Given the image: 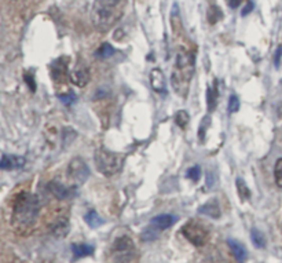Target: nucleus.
I'll list each match as a JSON object with an SVG mask.
<instances>
[{
	"label": "nucleus",
	"mask_w": 282,
	"mask_h": 263,
	"mask_svg": "<svg viewBox=\"0 0 282 263\" xmlns=\"http://www.w3.org/2000/svg\"><path fill=\"white\" fill-rule=\"evenodd\" d=\"M72 253L75 259L86 258L94 253V247L90 244H72Z\"/></svg>",
	"instance_id": "15"
},
{
	"label": "nucleus",
	"mask_w": 282,
	"mask_h": 263,
	"mask_svg": "<svg viewBox=\"0 0 282 263\" xmlns=\"http://www.w3.org/2000/svg\"><path fill=\"white\" fill-rule=\"evenodd\" d=\"M68 62L69 58L65 57H61L58 60L54 61L52 66H51V71H52V79L55 81H64L65 80L66 73H68Z\"/></svg>",
	"instance_id": "11"
},
{
	"label": "nucleus",
	"mask_w": 282,
	"mask_h": 263,
	"mask_svg": "<svg viewBox=\"0 0 282 263\" xmlns=\"http://www.w3.org/2000/svg\"><path fill=\"white\" fill-rule=\"evenodd\" d=\"M150 86L156 92H165L166 90L165 76H164V73H162L161 69L154 68V69L150 72Z\"/></svg>",
	"instance_id": "12"
},
{
	"label": "nucleus",
	"mask_w": 282,
	"mask_h": 263,
	"mask_svg": "<svg viewBox=\"0 0 282 263\" xmlns=\"http://www.w3.org/2000/svg\"><path fill=\"white\" fill-rule=\"evenodd\" d=\"M279 226H281V233H282V221H281V225H279Z\"/></svg>",
	"instance_id": "36"
},
{
	"label": "nucleus",
	"mask_w": 282,
	"mask_h": 263,
	"mask_svg": "<svg viewBox=\"0 0 282 263\" xmlns=\"http://www.w3.org/2000/svg\"><path fill=\"white\" fill-rule=\"evenodd\" d=\"M25 157L15 156V154H5L0 159V170H6V171L20 170L25 166Z\"/></svg>",
	"instance_id": "9"
},
{
	"label": "nucleus",
	"mask_w": 282,
	"mask_h": 263,
	"mask_svg": "<svg viewBox=\"0 0 282 263\" xmlns=\"http://www.w3.org/2000/svg\"><path fill=\"white\" fill-rule=\"evenodd\" d=\"M86 222H87V225L90 226V228H92V229H96V228H101L102 225L105 223V221L102 219L99 215H98V213L96 211H94V209H91L90 213H87V215H86Z\"/></svg>",
	"instance_id": "18"
},
{
	"label": "nucleus",
	"mask_w": 282,
	"mask_h": 263,
	"mask_svg": "<svg viewBox=\"0 0 282 263\" xmlns=\"http://www.w3.org/2000/svg\"><path fill=\"white\" fill-rule=\"evenodd\" d=\"M278 115H279V117H282V107L278 109Z\"/></svg>",
	"instance_id": "35"
},
{
	"label": "nucleus",
	"mask_w": 282,
	"mask_h": 263,
	"mask_svg": "<svg viewBox=\"0 0 282 263\" xmlns=\"http://www.w3.org/2000/svg\"><path fill=\"white\" fill-rule=\"evenodd\" d=\"M115 54V48L111 44L109 43H103L98 50L95 51V57L96 58H101V60H106V58H109Z\"/></svg>",
	"instance_id": "20"
},
{
	"label": "nucleus",
	"mask_w": 282,
	"mask_h": 263,
	"mask_svg": "<svg viewBox=\"0 0 282 263\" xmlns=\"http://www.w3.org/2000/svg\"><path fill=\"white\" fill-rule=\"evenodd\" d=\"M99 2L107 6V7H111V9H116L119 3H120V0H99Z\"/></svg>",
	"instance_id": "30"
},
{
	"label": "nucleus",
	"mask_w": 282,
	"mask_h": 263,
	"mask_svg": "<svg viewBox=\"0 0 282 263\" xmlns=\"http://www.w3.org/2000/svg\"><path fill=\"white\" fill-rule=\"evenodd\" d=\"M182 234L196 247H202L205 245L207 241L209 240V232L208 229L201 225V223L196 222V221H189V222L182 228Z\"/></svg>",
	"instance_id": "6"
},
{
	"label": "nucleus",
	"mask_w": 282,
	"mask_h": 263,
	"mask_svg": "<svg viewBox=\"0 0 282 263\" xmlns=\"http://www.w3.org/2000/svg\"><path fill=\"white\" fill-rule=\"evenodd\" d=\"M194 75V56L186 50H179L177 56V64L172 72V87L179 95L187 94L190 81Z\"/></svg>",
	"instance_id": "2"
},
{
	"label": "nucleus",
	"mask_w": 282,
	"mask_h": 263,
	"mask_svg": "<svg viewBox=\"0 0 282 263\" xmlns=\"http://www.w3.org/2000/svg\"><path fill=\"white\" fill-rule=\"evenodd\" d=\"M40 214V201L32 193H21L17 196L13 209V225L24 230L33 226Z\"/></svg>",
	"instance_id": "1"
},
{
	"label": "nucleus",
	"mask_w": 282,
	"mask_h": 263,
	"mask_svg": "<svg viewBox=\"0 0 282 263\" xmlns=\"http://www.w3.org/2000/svg\"><path fill=\"white\" fill-rule=\"evenodd\" d=\"M95 167L105 177H113L121 171L124 166V156L120 153H115L107 150L105 147H101L95 152L94 156Z\"/></svg>",
	"instance_id": "3"
},
{
	"label": "nucleus",
	"mask_w": 282,
	"mask_h": 263,
	"mask_svg": "<svg viewBox=\"0 0 282 263\" xmlns=\"http://www.w3.org/2000/svg\"><path fill=\"white\" fill-rule=\"evenodd\" d=\"M69 80L73 86L76 87H86L90 81V72L84 65H77L75 66V69L71 72L69 75Z\"/></svg>",
	"instance_id": "8"
},
{
	"label": "nucleus",
	"mask_w": 282,
	"mask_h": 263,
	"mask_svg": "<svg viewBox=\"0 0 282 263\" xmlns=\"http://www.w3.org/2000/svg\"><path fill=\"white\" fill-rule=\"evenodd\" d=\"M68 177L76 186L87 182V179L90 177V168L81 157L72 159L68 166Z\"/></svg>",
	"instance_id": "7"
},
{
	"label": "nucleus",
	"mask_w": 282,
	"mask_h": 263,
	"mask_svg": "<svg viewBox=\"0 0 282 263\" xmlns=\"http://www.w3.org/2000/svg\"><path fill=\"white\" fill-rule=\"evenodd\" d=\"M200 214H204V215H208L211 218H219L220 217V207L217 201L213 198L211 201L205 202L202 207H200Z\"/></svg>",
	"instance_id": "17"
},
{
	"label": "nucleus",
	"mask_w": 282,
	"mask_h": 263,
	"mask_svg": "<svg viewBox=\"0 0 282 263\" xmlns=\"http://www.w3.org/2000/svg\"><path fill=\"white\" fill-rule=\"evenodd\" d=\"M252 9H253L252 2H249V3H248L247 7H245V9L242 10V16H247V14H249V13H251V10H252Z\"/></svg>",
	"instance_id": "33"
},
{
	"label": "nucleus",
	"mask_w": 282,
	"mask_h": 263,
	"mask_svg": "<svg viewBox=\"0 0 282 263\" xmlns=\"http://www.w3.org/2000/svg\"><path fill=\"white\" fill-rule=\"evenodd\" d=\"M229 247L232 249L233 255H234V258L237 260L238 263H245L248 259V252H247V248L244 247L241 243H238L237 240H233L230 238L229 241Z\"/></svg>",
	"instance_id": "14"
},
{
	"label": "nucleus",
	"mask_w": 282,
	"mask_h": 263,
	"mask_svg": "<svg viewBox=\"0 0 282 263\" xmlns=\"http://www.w3.org/2000/svg\"><path fill=\"white\" fill-rule=\"evenodd\" d=\"M251 238H252V243L255 244V247L257 248H264L266 247V238L263 236V233L257 229H252L251 230Z\"/></svg>",
	"instance_id": "22"
},
{
	"label": "nucleus",
	"mask_w": 282,
	"mask_h": 263,
	"mask_svg": "<svg viewBox=\"0 0 282 263\" xmlns=\"http://www.w3.org/2000/svg\"><path fill=\"white\" fill-rule=\"evenodd\" d=\"M222 10L217 7V6H211L209 7V10H208V14H207V18H208V22L209 24H216L219 22V20H222Z\"/></svg>",
	"instance_id": "21"
},
{
	"label": "nucleus",
	"mask_w": 282,
	"mask_h": 263,
	"mask_svg": "<svg viewBox=\"0 0 282 263\" xmlns=\"http://www.w3.org/2000/svg\"><path fill=\"white\" fill-rule=\"evenodd\" d=\"M274 178H275V183L278 187L282 189V159H278L274 167Z\"/></svg>",
	"instance_id": "25"
},
{
	"label": "nucleus",
	"mask_w": 282,
	"mask_h": 263,
	"mask_svg": "<svg viewBox=\"0 0 282 263\" xmlns=\"http://www.w3.org/2000/svg\"><path fill=\"white\" fill-rule=\"evenodd\" d=\"M209 126H211V117L205 116L201 120V124H200V130H198V132H200L198 135H200V139H201V141H204V139H205V134H207Z\"/></svg>",
	"instance_id": "26"
},
{
	"label": "nucleus",
	"mask_w": 282,
	"mask_h": 263,
	"mask_svg": "<svg viewBox=\"0 0 282 263\" xmlns=\"http://www.w3.org/2000/svg\"><path fill=\"white\" fill-rule=\"evenodd\" d=\"M160 233H161V230H158L157 228H154L153 225H149V226L142 232L141 238L143 240V241H146V243H150V241H154V240L158 238Z\"/></svg>",
	"instance_id": "19"
},
{
	"label": "nucleus",
	"mask_w": 282,
	"mask_h": 263,
	"mask_svg": "<svg viewBox=\"0 0 282 263\" xmlns=\"http://www.w3.org/2000/svg\"><path fill=\"white\" fill-rule=\"evenodd\" d=\"M189 122H190V115H189L186 111L181 109V111L177 112V115H175V123H177L178 126L181 127V128H186Z\"/></svg>",
	"instance_id": "24"
},
{
	"label": "nucleus",
	"mask_w": 282,
	"mask_h": 263,
	"mask_svg": "<svg viewBox=\"0 0 282 263\" xmlns=\"http://www.w3.org/2000/svg\"><path fill=\"white\" fill-rule=\"evenodd\" d=\"M240 5H241V0H229V6L233 9H237Z\"/></svg>",
	"instance_id": "34"
},
{
	"label": "nucleus",
	"mask_w": 282,
	"mask_h": 263,
	"mask_svg": "<svg viewBox=\"0 0 282 263\" xmlns=\"http://www.w3.org/2000/svg\"><path fill=\"white\" fill-rule=\"evenodd\" d=\"M236 185H237V190H238V196L241 200H247V198L251 197V192H249V189H248L247 183L244 179L241 178H237V181H236Z\"/></svg>",
	"instance_id": "23"
},
{
	"label": "nucleus",
	"mask_w": 282,
	"mask_h": 263,
	"mask_svg": "<svg viewBox=\"0 0 282 263\" xmlns=\"http://www.w3.org/2000/svg\"><path fill=\"white\" fill-rule=\"evenodd\" d=\"M186 175L190 181H193V182H198V179H200V177H201V168H200V166L190 167L189 170H187Z\"/></svg>",
	"instance_id": "27"
},
{
	"label": "nucleus",
	"mask_w": 282,
	"mask_h": 263,
	"mask_svg": "<svg viewBox=\"0 0 282 263\" xmlns=\"http://www.w3.org/2000/svg\"><path fill=\"white\" fill-rule=\"evenodd\" d=\"M135 247L131 238L123 236L119 237L111 247V260L113 263H130L134 258Z\"/></svg>",
	"instance_id": "5"
},
{
	"label": "nucleus",
	"mask_w": 282,
	"mask_h": 263,
	"mask_svg": "<svg viewBox=\"0 0 282 263\" xmlns=\"http://www.w3.org/2000/svg\"><path fill=\"white\" fill-rule=\"evenodd\" d=\"M25 81L29 84V88L32 91H35L36 90V84H35V79L33 76H29V75H25Z\"/></svg>",
	"instance_id": "32"
},
{
	"label": "nucleus",
	"mask_w": 282,
	"mask_h": 263,
	"mask_svg": "<svg viewBox=\"0 0 282 263\" xmlns=\"http://www.w3.org/2000/svg\"><path fill=\"white\" fill-rule=\"evenodd\" d=\"M217 98H219V91H217V80L213 81V86H209L207 88V107L208 111L213 112L216 109Z\"/></svg>",
	"instance_id": "16"
},
{
	"label": "nucleus",
	"mask_w": 282,
	"mask_h": 263,
	"mask_svg": "<svg viewBox=\"0 0 282 263\" xmlns=\"http://www.w3.org/2000/svg\"><path fill=\"white\" fill-rule=\"evenodd\" d=\"M281 57H282V46H279L277 48V52H275V57H274V64H275V66H279V64H281Z\"/></svg>",
	"instance_id": "31"
},
{
	"label": "nucleus",
	"mask_w": 282,
	"mask_h": 263,
	"mask_svg": "<svg viewBox=\"0 0 282 263\" xmlns=\"http://www.w3.org/2000/svg\"><path fill=\"white\" fill-rule=\"evenodd\" d=\"M60 98H61V101L64 102L65 105H71V103H73V102L76 101L75 92H72V91L66 92L65 95H60Z\"/></svg>",
	"instance_id": "29"
},
{
	"label": "nucleus",
	"mask_w": 282,
	"mask_h": 263,
	"mask_svg": "<svg viewBox=\"0 0 282 263\" xmlns=\"http://www.w3.org/2000/svg\"><path fill=\"white\" fill-rule=\"evenodd\" d=\"M175 222H177V217L170 215V214H161V215L153 218L150 221V225H153L158 230H165V229L171 228L172 225H175Z\"/></svg>",
	"instance_id": "13"
},
{
	"label": "nucleus",
	"mask_w": 282,
	"mask_h": 263,
	"mask_svg": "<svg viewBox=\"0 0 282 263\" xmlns=\"http://www.w3.org/2000/svg\"><path fill=\"white\" fill-rule=\"evenodd\" d=\"M48 190L51 192V194L57 197L58 200H68L75 194V189L73 187H68L65 185H62L60 182H51L48 185Z\"/></svg>",
	"instance_id": "10"
},
{
	"label": "nucleus",
	"mask_w": 282,
	"mask_h": 263,
	"mask_svg": "<svg viewBox=\"0 0 282 263\" xmlns=\"http://www.w3.org/2000/svg\"><path fill=\"white\" fill-rule=\"evenodd\" d=\"M240 109V99L238 96L232 95L229 99V113H236Z\"/></svg>",
	"instance_id": "28"
},
{
	"label": "nucleus",
	"mask_w": 282,
	"mask_h": 263,
	"mask_svg": "<svg viewBox=\"0 0 282 263\" xmlns=\"http://www.w3.org/2000/svg\"><path fill=\"white\" fill-rule=\"evenodd\" d=\"M91 18L96 29L106 31L116 22L119 16L115 13V9L107 7L99 0H95V3L92 6V11H91Z\"/></svg>",
	"instance_id": "4"
}]
</instances>
